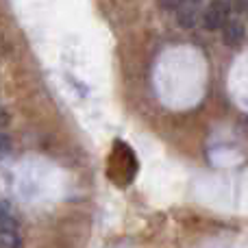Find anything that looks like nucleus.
Instances as JSON below:
<instances>
[{"label":"nucleus","mask_w":248,"mask_h":248,"mask_svg":"<svg viewBox=\"0 0 248 248\" xmlns=\"http://www.w3.org/2000/svg\"><path fill=\"white\" fill-rule=\"evenodd\" d=\"M183 2L185 0H157L159 9H161V11H168V13H176Z\"/></svg>","instance_id":"obj_7"},{"label":"nucleus","mask_w":248,"mask_h":248,"mask_svg":"<svg viewBox=\"0 0 248 248\" xmlns=\"http://www.w3.org/2000/svg\"><path fill=\"white\" fill-rule=\"evenodd\" d=\"M7 124H9V113L4 111L2 107H0V131H2V128L7 126Z\"/></svg>","instance_id":"obj_9"},{"label":"nucleus","mask_w":248,"mask_h":248,"mask_svg":"<svg viewBox=\"0 0 248 248\" xmlns=\"http://www.w3.org/2000/svg\"><path fill=\"white\" fill-rule=\"evenodd\" d=\"M201 13H202L201 0H185V2L181 4V9L176 11V22H179L183 29H194V26L201 22Z\"/></svg>","instance_id":"obj_2"},{"label":"nucleus","mask_w":248,"mask_h":248,"mask_svg":"<svg viewBox=\"0 0 248 248\" xmlns=\"http://www.w3.org/2000/svg\"><path fill=\"white\" fill-rule=\"evenodd\" d=\"M0 248H22V237L17 235V231L0 229Z\"/></svg>","instance_id":"obj_5"},{"label":"nucleus","mask_w":248,"mask_h":248,"mask_svg":"<svg viewBox=\"0 0 248 248\" xmlns=\"http://www.w3.org/2000/svg\"><path fill=\"white\" fill-rule=\"evenodd\" d=\"M224 2H227L229 11L235 13V17L248 13V0H224Z\"/></svg>","instance_id":"obj_6"},{"label":"nucleus","mask_w":248,"mask_h":248,"mask_svg":"<svg viewBox=\"0 0 248 248\" xmlns=\"http://www.w3.org/2000/svg\"><path fill=\"white\" fill-rule=\"evenodd\" d=\"M231 11H229L224 0H211L201 13V24L205 31H222V26L229 22Z\"/></svg>","instance_id":"obj_1"},{"label":"nucleus","mask_w":248,"mask_h":248,"mask_svg":"<svg viewBox=\"0 0 248 248\" xmlns=\"http://www.w3.org/2000/svg\"><path fill=\"white\" fill-rule=\"evenodd\" d=\"M0 229L17 231V218H16V214H13L9 202H0Z\"/></svg>","instance_id":"obj_4"},{"label":"nucleus","mask_w":248,"mask_h":248,"mask_svg":"<svg viewBox=\"0 0 248 248\" xmlns=\"http://www.w3.org/2000/svg\"><path fill=\"white\" fill-rule=\"evenodd\" d=\"M244 37H246V29H244V24H242V20L240 17H229V22L222 26L224 44L231 46V48H235L244 42Z\"/></svg>","instance_id":"obj_3"},{"label":"nucleus","mask_w":248,"mask_h":248,"mask_svg":"<svg viewBox=\"0 0 248 248\" xmlns=\"http://www.w3.org/2000/svg\"><path fill=\"white\" fill-rule=\"evenodd\" d=\"M9 150H11V137H9L7 133L0 131V157L9 155Z\"/></svg>","instance_id":"obj_8"}]
</instances>
